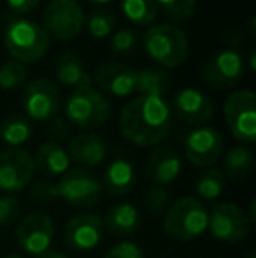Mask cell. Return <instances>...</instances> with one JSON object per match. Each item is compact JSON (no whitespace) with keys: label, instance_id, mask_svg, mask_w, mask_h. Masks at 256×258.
I'll list each match as a JSON object with an SVG mask.
<instances>
[{"label":"cell","instance_id":"1","mask_svg":"<svg viewBox=\"0 0 256 258\" xmlns=\"http://www.w3.org/2000/svg\"><path fill=\"white\" fill-rule=\"evenodd\" d=\"M172 128L170 102L163 97L139 95L120 112V132L137 148H153L167 139Z\"/></svg>","mask_w":256,"mask_h":258},{"label":"cell","instance_id":"2","mask_svg":"<svg viewBox=\"0 0 256 258\" xmlns=\"http://www.w3.org/2000/svg\"><path fill=\"white\" fill-rule=\"evenodd\" d=\"M49 35L39 21L16 18L9 20L4 30V46L11 58L20 63H34L49 49Z\"/></svg>","mask_w":256,"mask_h":258},{"label":"cell","instance_id":"3","mask_svg":"<svg viewBox=\"0 0 256 258\" xmlns=\"http://www.w3.org/2000/svg\"><path fill=\"white\" fill-rule=\"evenodd\" d=\"M144 49L147 56L163 69H178L190 54V41L179 27L160 23L147 27L144 34Z\"/></svg>","mask_w":256,"mask_h":258},{"label":"cell","instance_id":"4","mask_svg":"<svg viewBox=\"0 0 256 258\" xmlns=\"http://www.w3.org/2000/svg\"><path fill=\"white\" fill-rule=\"evenodd\" d=\"M209 211L197 197H179L163 214V230L174 241L190 242L207 232Z\"/></svg>","mask_w":256,"mask_h":258},{"label":"cell","instance_id":"5","mask_svg":"<svg viewBox=\"0 0 256 258\" xmlns=\"http://www.w3.org/2000/svg\"><path fill=\"white\" fill-rule=\"evenodd\" d=\"M111 112H113V105L109 99L93 86L75 88L65 102V116L68 123L86 132L107 123Z\"/></svg>","mask_w":256,"mask_h":258},{"label":"cell","instance_id":"6","mask_svg":"<svg viewBox=\"0 0 256 258\" xmlns=\"http://www.w3.org/2000/svg\"><path fill=\"white\" fill-rule=\"evenodd\" d=\"M51 195L72 207H92L102 197L100 179L88 169H68L56 183H51Z\"/></svg>","mask_w":256,"mask_h":258},{"label":"cell","instance_id":"7","mask_svg":"<svg viewBox=\"0 0 256 258\" xmlns=\"http://www.w3.org/2000/svg\"><path fill=\"white\" fill-rule=\"evenodd\" d=\"M223 114L230 134L240 144L256 141V97L251 90H237L226 97Z\"/></svg>","mask_w":256,"mask_h":258},{"label":"cell","instance_id":"8","mask_svg":"<svg viewBox=\"0 0 256 258\" xmlns=\"http://www.w3.org/2000/svg\"><path fill=\"white\" fill-rule=\"evenodd\" d=\"M86 14L77 0H51L42 13V28L49 39L70 41L81 34Z\"/></svg>","mask_w":256,"mask_h":258},{"label":"cell","instance_id":"9","mask_svg":"<svg viewBox=\"0 0 256 258\" xmlns=\"http://www.w3.org/2000/svg\"><path fill=\"white\" fill-rule=\"evenodd\" d=\"M207 230L223 244H237L251 232V221L246 211L233 202H218L209 211Z\"/></svg>","mask_w":256,"mask_h":258},{"label":"cell","instance_id":"10","mask_svg":"<svg viewBox=\"0 0 256 258\" xmlns=\"http://www.w3.org/2000/svg\"><path fill=\"white\" fill-rule=\"evenodd\" d=\"M14 237L25 253L39 256L48 251L55 239V223L44 211H32L21 218L14 230Z\"/></svg>","mask_w":256,"mask_h":258},{"label":"cell","instance_id":"11","mask_svg":"<svg viewBox=\"0 0 256 258\" xmlns=\"http://www.w3.org/2000/svg\"><path fill=\"white\" fill-rule=\"evenodd\" d=\"M62 104L60 88L46 78H37L27 85L21 97V105L27 118L35 121H48L55 118Z\"/></svg>","mask_w":256,"mask_h":258},{"label":"cell","instance_id":"12","mask_svg":"<svg viewBox=\"0 0 256 258\" xmlns=\"http://www.w3.org/2000/svg\"><path fill=\"white\" fill-rule=\"evenodd\" d=\"M246 60L235 49H223L209 58L202 69V79L211 88L228 90L242 81L246 76Z\"/></svg>","mask_w":256,"mask_h":258},{"label":"cell","instance_id":"13","mask_svg":"<svg viewBox=\"0 0 256 258\" xmlns=\"http://www.w3.org/2000/svg\"><path fill=\"white\" fill-rule=\"evenodd\" d=\"M35 174L34 156L23 148L0 151V190L7 194L21 191L32 183Z\"/></svg>","mask_w":256,"mask_h":258},{"label":"cell","instance_id":"14","mask_svg":"<svg viewBox=\"0 0 256 258\" xmlns=\"http://www.w3.org/2000/svg\"><path fill=\"white\" fill-rule=\"evenodd\" d=\"M170 111L181 123L190 126H205L214 116V105L204 92L183 88L172 97Z\"/></svg>","mask_w":256,"mask_h":258},{"label":"cell","instance_id":"15","mask_svg":"<svg viewBox=\"0 0 256 258\" xmlns=\"http://www.w3.org/2000/svg\"><path fill=\"white\" fill-rule=\"evenodd\" d=\"M185 155L195 167H211L223 155V136L212 126H197L185 139Z\"/></svg>","mask_w":256,"mask_h":258},{"label":"cell","instance_id":"16","mask_svg":"<svg viewBox=\"0 0 256 258\" xmlns=\"http://www.w3.org/2000/svg\"><path fill=\"white\" fill-rule=\"evenodd\" d=\"M102 218L92 211L75 214L65 225V242L74 251H92L102 242Z\"/></svg>","mask_w":256,"mask_h":258},{"label":"cell","instance_id":"17","mask_svg":"<svg viewBox=\"0 0 256 258\" xmlns=\"http://www.w3.org/2000/svg\"><path fill=\"white\" fill-rule=\"evenodd\" d=\"M92 83H95L100 93L123 99L135 92L137 71L127 63L106 61L95 71Z\"/></svg>","mask_w":256,"mask_h":258},{"label":"cell","instance_id":"18","mask_svg":"<svg viewBox=\"0 0 256 258\" xmlns=\"http://www.w3.org/2000/svg\"><path fill=\"white\" fill-rule=\"evenodd\" d=\"M65 151H67L70 162L81 165V169H93L106 162L107 144L99 134L81 132L68 139Z\"/></svg>","mask_w":256,"mask_h":258},{"label":"cell","instance_id":"19","mask_svg":"<svg viewBox=\"0 0 256 258\" xmlns=\"http://www.w3.org/2000/svg\"><path fill=\"white\" fill-rule=\"evenodd\" d=\"M183 162L176 150L168 146H156L144 163V172L158 186H167L179 177Z\"/></svg>","mask_w":256,"mask_h":258},{"label":"cell","instance_id":"20","mask_svg":"<svg viewBox=\"0 0 256 258\" xmlns=\"http://www.w3.org/2000/svg\"><path fill=\"white\" fill-rule=\"evenodd\" d=\"M137 174L135 167L125 158H118L107 165L102 176V191L111 197H125L135 188Z\"/></svg>","mask_w":256,"mask_h":258},{"label":"cell","instance_id":"21","mask_svg":"<svg viewBox=\"0 0 256 258\" xmlns=\"http://www.w3.org/2000/svg\"><path fill=\"white\" fill-rule=\"evenodd\" d=\"M104 230L111 232L113 235L118 237H128L133 235L140 228L142 223V216L140 211L133 204L128 202H118V204L111 206L104 218Z\"/></svg>","mask_w":256,"mask_h":258},{"label":"cell","instance_id":"22","mask_svg":"<svg viewBox=\"0 0 256 258\" xmlns=\"http://www.w3.org/2000/svg\"><path fill=\"white\" fill-rule=\"evenodd\" d=\"M35 170L46 177H62L70 169V158L60 143L46 141L37 148L34 155Z\"/></svg>","mask_w":256,"mask_h":258},{"label":"cell","instance_id":"23","mask_svg":"<svg viewBox=\"0 0 256 258\" xmlns=\"http://www.w3.org/2000/svg\"><path fill=\"white\" fill-rule=\"evenodd\" d=\"M55 74L62 85L72 86V88H82V86H93L92 76L84 69L81 58L72 51H65L56 58Z\"/></svg>","mask_w":256,"mask_h":258},{"label":"cell","instance_id":"24","mask_svg":"<svg viewBox=\"0 0 256 258\" xmlns=\"http://www.w3.org/2000/svg\"><path fill=\"white\" fill-rule=\"evenodd\" d=\"M223 174L232 181H244L254 170V153L246 144L230 148L223 158Z\"/></svg>","mask_w":256,"mask_h":258},{"label":"cell","instance_id":"25","mask_svg":"<svg viewBox=\"0 0 256 258\" xmlns=\"http://www.w3.org/2000/svg\"><path fill=\"white\" fill-rule=\"evenodd\" d=\"M170 90V76L161 67H144L137 71L135 92L139 95L163 97Z\"/></svg>","mask_w":256,"mask_h":258},{"label":"cell","instance_id":"26","mask_svg":"<svg viewBox=\"0 0 256 258\" xmlns=\"http://www.w3.org/2000/svg\"><path fill=\"white\" fill-rule=\"evenodd\" d=\"M34 137V125L27 116L11 114L0 121V139L9 148H21Z\"/></svg>","mask_w":256,"mask_h":258},{"label":"cell","instance_id":"27","mask_svg":"<svg viewBox=\"0 0 256 258\" xmlns=\"http://www.w3.org/2000/svg\"><path fill=\"white\" fill-rule=\"evenodd\" d=\"M226 177L221 169L207 167L204 172H200L195 179V194L198 201H218L225 191Z\"/></svg>","mask_w":256,"mask_h":258},{"label":"cell","instance_id":"28","mask_svg":"<svg viewBox=\"0 0 256 258\" xmlns=\"http://www.w3.org/2000/svg\"><path fill=\"white\" fill-rule=\"evenodd\" d=\"M120 7L125 18L137 27H151L158 14L154 0H121Z\"/></svg>","mask_w":256,"mask_h":258},{"label":"cell","instance_id":"29","mask_svg":"<svg viewBox=\"0 0 256 258\" xmlns=\"http://www.w3.org/2000/svg\"><path fill=\"white\" fill-rule=\"evenodd\" d=\"M116 14L111 9L100 7V9H93L84 20V25L88 28V34L93 39H106L114 34L116 30Z\"/></svg>","mask_w":256,"mask_h":258},{"label":"cell","instance_id":"30","mask_svg":"<svg viewBox=\"0 0 256 258\" xmlns=\"http://www.w3.org/2000/svg\"><path fill=\"white\" fill-rule=\"evenodd\" d=\"M165 18L172 21H185L193 16L197 0H154Z\"/></svg>","mask_w":256,"mask_h":258},{"label":"cell","instance_id":"31","mask_svg":"<svg viewBox=\"0 0 256 258\" xmlns=\"http://www.w3.org/2000/svg\"><path fill=\"white\" fill-rule=\"evenodd\" d=\"M27 79V67L16 60H7L0 65V90H14Z\"/></svg>","mask_w":256,"mask_h":258},{"label":"cell","instance_id":"32","mask_svg":"<svg viewBox=\"0 0 256 258\" xmlns=\"http://www.w3.org/2000/svg\"><path fill=\"white\" fill-rule=\"evenodd\" d=\"M168 206H170V194L165 186L154 184L147 190L146 197H144V209L149 214H153V216L163 214Z\"/></svg>","mask_w":256,"mask_h":258},{"label":"cell","instance_id":"33","mask_svg":"<svg viewBox=\"0 0 256 258\" xmlns=\"http://www.w3.org/2000/svg\"><path fill=\"white\" fill-rule=\"evenodd\" d=\"M139 42V35L130 28H120L111 35V51L114 54H130Z\"/></svg>","mask_w":256,"mask_h":258},{"label":"cell","instance_id":"34","mask_svg":"<svg viewBox=\"0 0 256 258\" xmlns=\"http://www.w3.org/2000/svg\"><path fill=\"white\" fill-rule=\"evenodd\" d=\"M20 199L16 195H2L0 197V227H11L20 216Z\"/></svg>","mask_w":256,"mask_h":258},{"label":"cell","instance_id":"35","mask_svg":"<svg viewBox=\"0 0 256 258\" xmlns=\"http://www.w3.org/2000/svg\"><path fill=\"white\" fill-rule=\"evenodd\" d=\"M104 258H146V255H144L142 248H140L139 244L130 242V241H123L107 249Z\"/></svg>","mask_w":256,"mask_h":258},{"label":"cell","instance_id":"36","mask_svg":"<svg viewBox=\"0 0 256 258\" xmlns=\"http://www.w3.org/2000/svg\"><path fill=\"white\" fill-rule=\"evenodd\" d=\"M30 199L39 204H46V202H53L51 195V181H39L32 186Z\"/></svg>","mask_w":256,"mask_h":258},{"label":"cell","instance_id":"37","mask_svg":"<svg viewBox=\"0 0 256 258\" xmlns=\"http://www.w3.org/2000/svg\"><path fill=\"white\" fill-rule=\"evenodd\" d=\"M6 2L11 11H14L18 14H25L30 13L32 9H35L41 4V0H6Z\"/></svg>","mask_w":256,"mask_h":258},{"label":"cell","instance_id":"38","mask_svg":"<svg viewBox=\"0 0 256 258\" xmlns=\"http://www.w3.org/2000/svg\"><path fill=\"white\" fill-rule=\"evenodd\" d=\"M37 258H68V256L62 251H56V249H48V251L41 253Z\"/></svg>","mask_w":256,"mask_h":258},{"label":"cell","instance_id":"39","mask_svg":"<svg viewBox=\"0 0 256 258\" xmlns=\"http://www.w3.org/2000/svg\"><path fill=\"white\" fill-rule=\"evenodd\" d=\"M246 67H249L253 72L256 71V67H254V51H249V61H247Z\"/></svg>","mask_w":256,"mask_h":258},{"label":"cell","instance_id":"40","mask_svg":"<svg viewBox=\"0 0 256 258\" xmlns=\"http://www.w3.org/2000/svg\"><path fill=\"white\" fill-rule=\"evenodd\" d=\"M88 2H92V4H100V6H104V4H109V2H113V0H88Z\"/></svg>","mask_w":256,"mask_h":258},{"label":"cell","instance_id":"41","mask_svg":"<svg viewBox=\"0 0 256 258\" xmlns=\"http://www.w3.org/2000/svg\"><path fill=\"white\" fill-rule=\"evenodd\" d=\"M6 258H23L21 255H18V253H11V255H7Z\"/></svg>","mask_w":256,"mask_h":258},{"label":"cell","instance_id":"42","mask_svg":"<svg viewBox=\"0 0 256 258\" xmlns=\"http://www.w3.org/2000/svg\"><path fill=\"white\" fill-rule=\"evenodd\" d=\"M246 258H256V253H254V251H249V253L246 255Z\"/></svg>","mask_w":256,"mask_h":258}]
</instances>
